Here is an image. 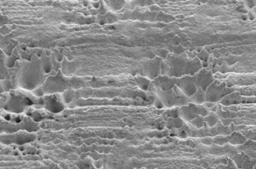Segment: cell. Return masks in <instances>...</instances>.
I'll return each mask as SVG.
<instances>
[{
	"label": "cell",
	"instance_id": "cell-2",
	"mask_svg": "<svg viewBox=\"0 0 256 169\" xmlns=\"http://www.w3.org/2000/svg\"><path fill=\"white\" fill-rule=\"evenodd\" d=\"M24 72L21 73L20 79V86L26 90L36 89L40 82L41 76L36 71V66L25 67Z\"/></svg>",
	"mask_w": 256,
	"mask_h": 169
},
{
	"label": "cell",
	"instance_id": "cell-3",
	"mask_svg": "<svg viewBox=\"0 0 256 169\" xmlns=\"http://www.w3.org/2000/svg\"><path fill=\"white\" fill-rule=\"evenodd\" d=\"M43 103L46 110L51 113H58L65 108L62 95L59 93H53L45 95L43 97Z\"/></svg>",
	"mask_w": 256,
	"mask_h": 169
},
{
	"label": "cell",
	"instance_id": "cell-5",
	"mask_svg": "<svg viewBox=\"0 0 256 169\" xmlns=\"http://www.w3.org/2000/svg\"><path fill=\"white\" fill-rule=\"evenodd\" d=\"M41 71L43 74H49L52 71V62L49 57H46L39 63Z\"/></svg>",
	"mask_w": 256,
	"mask_h": 169
},
{
	"label": "cell",
	"instance_id": "cell-7",
	"mask_svg": "<svg viewBox=\"0 0 256 169\" xmlns=\"http://www.w3.org/2000/svg\"><path fill=\"white\" fill-rule=\"evenodd\" d=\"M97 22L98 24H101V25H103V24H105V22H106V20H105V17H103V16H99L98 17V19H97Z\"/></svg>",
	"mask_w": 256,
	"mask_h": 169
},
{
	"label": "cell",
	"instance_id": "cell-4",
	"mask_svg": "<svg viewBox=\"0 0 256 169\" xmlns=\"http://www.w3.org/2000/svg\"><path fill=\"white\" fill-rule=\"evenodd\" d=\"M11 136L12 138V143L19 144L26 143L30 140L34 139V135L31 134L29 132H26L25 130L19 131Z\"/></svg>",
	"mask_w": 256,
	"mask_h": 169
},
{
	"label": "cell",
	"instance_id": "cell-6",
	"mask_svg": "<svg viewBox=\"0 0 256 169\" xmlns=\"http://www.w3.org/2000/svg\"><path fill=\"white\" fill-rule=\"evenodd\" d=\"M62 97L65 104L70 103L74 98V91L73 90H66L62 93Z\"/></svg>",
	"mask_w": 256,
	"mask_h": 169
},
{
	"label": "cell",
	"instance_id": "cell-1",
	"mask_svg": "<svg viewBox=\"0 0 256 169\" xmlns=\"http://www.w3.org/2000/svg\"><path fill=\"white\" fill-rule=\"evenodd\" d=\"M39 102H40V99L25 90L14 91L9 95L4 109L7 112L21 114L27 110L31 106L40 103Z\"/></svg>",
	"mask_w": 256,
	"mask_h": 169
}]
</instances>
